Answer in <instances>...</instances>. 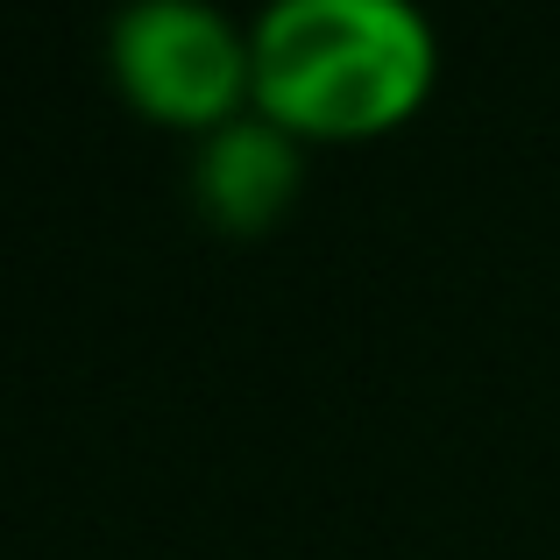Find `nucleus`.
Listing matches in <instances>:
<instances>
[{
  "mask_svg": "<svg viewBox=\"0 0 560 560\" xmlns=\"http://www.w3.org/2000/svg\"><path fill=\"white\" fill-rule=\"evenodd\" d=\"M305 178V142H291L277 121H262L256 107L242 121L213 128L191 156V199L220 234H262L284 220V206L299 199Z\"/></svg>",
  "mask_w": 560,
  "mask_h": 560,
  "instance_id": "obj_3",
  "label": "nucleus"
},
{
  "mask_svg": "<svg viewBox=\"0 0 560 560\" xmlns=\"http://www.w3.org/2000/svg\"><path fill=\"white\" fill-rule=\"evenodd\" d=\"M440 85V36L411 0H277L256 14V114L291 142H376Z\"/></svg>",
  "mask_w": 560,
  "mask_h": 560,
  "instance_id": "obj_1",
  "label": "nucleus"
},
{
  "mask_svg": "<svg viewBox=\"0 0 560 560\" xmlns=\"http://www.w3.org/2000/svg\"><path fill=\"white\" fill-rule=\"evenodd\" d=\"M107 71L142 121L206 142L256 107V22L213 0H136L107 28Z\"/></svg>",
  "mask_w": 560,
  "mask_h": 560,
  "instance_id": "obj_2",
  "label": "nucleus"
}]
</instances>
